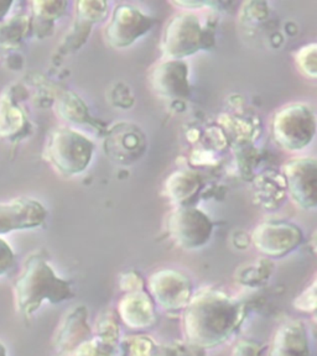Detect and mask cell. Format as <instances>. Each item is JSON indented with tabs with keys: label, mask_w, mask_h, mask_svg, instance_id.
Segmentation results:
<instances>
[{
	"label": "cell",
	"mask_w": 317,
	"mask_h": 356,
	"mask_svg": "<svg viewBox=\"0 0 317 356\" xmlns=\"http://www.w3.org/2000/svg\"><path fill=\"white\" fill-rule=\"evenodd\" d=\"M245 316L243 302L222 289L203 287L195 291L183 311V333L190 345L213 349L240 330Z\"/></svg>",
	"instance_id": "1"
},
{
	"label": "cell",
	"mask_w": 317,
	"mask_h": 356,
	"mask_svg": "<svg viewBox=\"0 0 317 356\" xmlns=\"http://www.w3.org/2000/svg\"><path fill=\"white\" fill-rule=\"evenodd\" d=\"M72 297L71 282L60 277L42 256L29 257L14 284L15 306L25 317L39 311L45 302L60 305Z\"/></svg>",
	"instance_id": "2"
},
{
	"label": "cell",
	"mask_w": 317,
	"mask_h": 356,
	"mask_svg": "<svg viewBox=\"0 0 317 356\" xmlns=\"http://www.w3.org/2000/svg\"><path fill=\"white\" fill-rule=\"evenodd\" d=\"M95 150V143L84 134L60 128L51 134L46 145V157L57 172L72 177L88 168Z\"/></svg>",
	"instance_id": "3"
},
{
	"label": "cell",
	"mask_w": 317,
	"mask_h": 356,
	"mask_svg": "<svg viewBox=\"0 0 317 356\" xmlns=\"http://www.w3.org/2000/svg\"><path fill=\"white\" fill-rule=\"evenodd\" d=\"M215 42L211 30L202 25L195 13H180L170 19L162 35V51L167 60H184L210 49Z\"/></svg>",
	"instance_id": "4"
},
{
	"label": "cell",
	"mask_w": 317,
	"mask_h": 356,
	"mask_svg": "<svg viewBox=\"0 0 317 356\" xmlns=\"http://www.w3.org/2000/svg\"><path fill=\"white\" fill-rule=\"evenodd\" d=\"M315 111L304 103H294L275 113L272 134L275 143L288 152H297L311 145L316 135Z\"/></svg>",
	"instance_id": "5"
},
{
	"label": "cell",
	"mask_w": 317,
	"mask_h": 356,
	"mask_svg": "<svg viewBox=\"0 0 317 356\" xmlns=\"http://www.w3.org/2000/svg\"><path fill=\"white\" fill-rule=\"evenodd\" d=\"M167 233L184 250H199L212 239L215 224L205 211L196 206L176 207L167 219Z\"/></svg>",
	"instance_id": "6"
},
{
	"label": "cell",
	"mask_w": 317,
	"mask_h": 356,
	"mask_svg": "<svg viewBox=\"0 0 317 356\" xmlns=\"http://www.w3.org/2000/svg\"><path fill=\"white\" fill-rule=\"evenodd\" d=\"M148 293L156 306L169 312H183L195 293L190 276L175 268H162L148 280Z\"/></svg>",
	"instance_id": "7"
},
{
	"label": "cell",
	"mask_w": 317,
	"mask_h": 356,
	"mask_svg": "<svg viewBox=\"0 0 317 356\" xmlns=\"http://www.w3.org/2000/svg\"><path fill=\"white\" fill-rule=\"evenodd\" d=\"M258 252L270 259H281L304 243L300 227L286 220H269L258 224L251 235Z\"/></svg>",
	"instance_id": "8"
},
{
	"label": "cell",
	"mask_w": 317,
	"mask_h": 356,
	"mask_svg": "<svg viewBox=\"0 0 317 356\" xmlns=\"http://www.w3.org/2000/svg\"><path fill=\"white\" fill-rule=\"evenodd\" d=\"M155 20L137 6L119 4L111 11L105 31L107 42L111 47L123 50L130 47L150 31Z\"/></svg>",
	"instance_id": "9"
},
{
	"label": "cell",
	"mask_w": 317,
	"mask_h": 356,
	"mask_svg": "<svg viewBox=\"0 0 317 356\" xmlns=\"http://www.w3.org/2000/svg\"><path fill=\"white\" fill-rule=\"evenodd\" d=\"M283 175L291 200L305 211L317 207V162L311 156L294 157L283 166Z\"/></svg>",
	"instance_id": "10"
},
{
	"label": "cell",
	"mask_w": 317,
	"mask_h": 356,
	"mask_svg": "<svg viewBox=\"0 0 317 356\" xmlns=\"http://www.w3.org/2000/svg\"><path fill=\"white\" fill-rule=\"evenodd\" d=\"M47 218V209L39 200L22 197L0 202V235L39 228Z\"/></svg>",
	"instance_id": "11"
},
{
	"label": "cell",
	"mask_w": 317,
	"mask_h": 356,
	"mask_svg": "<svg viewBox=\"0 0 317 356\" xmlns=\"http://www.w3.org/2000/svg\"><path fill=\"white\" fill-rule=\"evenodd\" d=\"M151 88L167 99H187L191 95L190 67L184 60H167L156 65L149 76Z\"/></svg>",
	"instance_id": "12"
},
{
	"label": "cell",
	"mask_w": 317,
	"mask_h": 356,
	"mask_svg": "<svg viewBox=\"0 0 317 356\" xmlns=\"http://www.w3.org/2000/svg\"><path fill=\"white\" fill-rule=\"evenodd\" d=\"M95 337L88 323V309L77 306L68 312L62 319L54 339V346L59 355L75 356L78 349Z\"/></svg>",
	"instance_id": "13"
},
{
	"label": "cell",
	"mask_w": 317,
	"mask_h": 356,
	"mask_svg": "<svg viewBox=\"0 0 317 356\" xmlns=\"http://www.w3.org/2000/svg\"><path fill=\"white\" fill-rule=\"evenodd\" d=\"M118 316L128 328L143 330L157 321L156 305L146 289L127 292L118 302Z\"/></svg>",
	"instance_id": "14"
},
{
	"label": "cell",
	"mask_w": 317,
	"mask_h": 356,
	"mask_svg": "<svg viewBox=\"0 0 317 356\" xmlns=\"http://www.w3.org/2000/svg\"><path fill=\"white\" fill-rule=\"evenodd\" d=\"M268 356H311L305 324L301 321H289L281 324L274 333Z\"/></svg>",
	"instance_id": "15"
},
{
	"label": "cell",
	"mask_w": 317,
	"mask_h": 356,
	"mask_svg": "<svg viewBox=\"0 0 317 356\" xmlns=\"http://www.w3.org/2000/svg\"><path fill=\"white\" fill-rule=\"evenodd\" d=\"M145 138L140 129L122 124L111 131L107 139V154L114 161L132 163L145 151Z\"/></svg>",
	"instance_id": "16"
},
{
	"label": "cell",
	"mask_w": 317,
	"mask_h": 356,
	"mask_svg": "<svg viewBox=\"0 0 317 356\" xmlns=\"http://www.w3.org/2000/svg\"><path fill=\"white\" fill-rule=\"evenodd\" d=\"M202 188L200 175L191 170H180L170 175L165 182V193L176 206H195L196 197Z\"/></svg>",
	"instance_id": "17"
},
{
	"label": "cell",
	"mask_w": 317,
	"mask_h": 356,
	"mask_svg": "<svg viewBox=\"0 0 317 356\" xmlns=\"http://www.w3.org/2000/svg\"><path fill=\"white\" fill-rule=\"evenodd\" d=\"M22 111L9 99L0 100V136H13L24 128Z\"/></svg>",
	"instance_id": "18"
},
{
	"label": "cell",
	"mask_w": 317,
	"mask_h": 356,
	"mask_svg": "<svg viewBox=\"0 0 317 356\" xmlns=\"http://www.w3.org/2000/svg\"><path fill=\"white\" fill-rule=\"evenodd\" d=\"M108 14L107 1H78L77 15L79 22L88 26L105 20Z\"/></svg>",
	"instance_id": "19"
},
{
	"label": "cell",
	"mask_w": 317,
	"mask_h": 356,
	"mask_svg": "<svg viewBox=\"0 0 317 356\" xmlns=\"http://www.w3.org/2000/svg\"><path fill=\"white\" fill-rule=\"evenodd\" d=\"M296 66L307 77H317V44L315 42L302 46L296 52Z\"/></svg>",
	"instance_id": "20"
},
{
	"label": "cell",
	"mask_w": 317,
	"mask_h": 356,
	"mask_svg": "<svg viewBox=\"0 0 317 356\" xmlns=\"http://www.w3.org/2000/svg\"><path fill=\"white\" fill-rule=\"evenodd\" d=\"M60 114L68 122H84V114H86V106L82 100L77 98L76 95H67L60 102Z\"/></svg>",
	"instance_id": "21"
},
{
	"label": "cell",
	"mask_w": 317,
	"mask_h": 356,
	"mask_svg": "<svg viewBox=\"0 0 317 356\" xmlns=\"http://www.w3.org/2000/svg\"><path fill=\"white\" fill-rule=\"evenodd\" d=\"M66 6L65 1H36L33 3V10L40 17L54 20L61 17Z\"/></svg>",
	"instance_id": "22"
},
{
	"label": "cell",
	"mask_w": 317,
	"mask_h": 356,
	"mask_svg": "<svg viewBox=\"0 0 317 356\" xmlns=\"http://www.w3.org/2000/svg\"><path fill=\"white\" fill-rule=\"evenodd\" d=\"M294 307L297 311L314 313L316 311V281L312 282L300 296L294 300Z\"/></svg>",
	"instance_id": "23"
},
{
	"label": "cell",
	"mask_w": 317,
	"mask_h": 356,
	"mask_svg": "<svg viewBox=\"0 0 317 356\" xmlns=\"http://www.w3.org/2000/svg\"><path fill=\"white\" fill-rule=\"evenodd\" d=\"M129 348L132 356H154L155 354V343L149 337H134Z\"/></svg>",
	"instance_id": "24"
},
{
	"label": "cell",
	"mask_w": 317,
	"mask_h": 356,
	"mask_svg": "<svg viewBox=\"0 0 317 356\" xmlns=\"http://www.w3.org/2000/svg\"><path fill=\"white\" fill-rule=\"evenodd\" d=\"M15 264V252L8 241L0 238V277L9 273Z\"/></svg>",
	"instance_id": "25"
},
{
	"label": "cell",
	"mask_w": 317,
	"mask_h": 356,
	"mask_svg": "<svg viewBox=\"0 0 317 356\" xmlns=\"http://www.w3.org/2000/svg\"><path fill=\"white\" fill-rule=\"evenodd\" d=\"M264 346L256 340L243 339L234 346L232 356H262Z\"/></svg>",
	"instance_id": "26"
},
{
	"label": "cell",
	"mask_w": 317,
	"mask_h": 356,
	"mask_svg": "<svg viewBox=\"0 0 317 356\" xmlns=\"http://www.w3.org/2000/svg\"><path fill=\"white\" fill-rule=\"evenodd\" d=\"M119 284H121L123 291H125V293H127V292H133V291L145 289L144 281L141 280V277H140L138 273H133V271H132V273H124L122 278H121Z\"/></svg>",
	"instance_id": "27"
},
{
	"label": "cell",
	"mask_w": 317,
	"mask_h": 356,
	"mask_svg": "<svg viewBox=\"0 0 317 356\" xmlns=\"http://www.w3.org/2000/svg\"><path fill=\"white\" fill-rule=\"evenodd\" d=\"M13 3L11 1H0V19L6 17L8 11L10 10Z\"/></svg>",
	"instance_id": "28"
},
{
	"label": "cell",
	"mask_w": 317,
	"mask_h": 356,
	"mask_svg": "<svg viewBox=\"0 0 317 356\" xmlns=\"http://www.w3.org/2000/svg\"><path fill=\"white\" fill-rule=\"evenodd\" d=\"M0 356H8V350H6V345L0 341Z\"/></svg>",
	"instance_id": "29"
}]
</instances>
